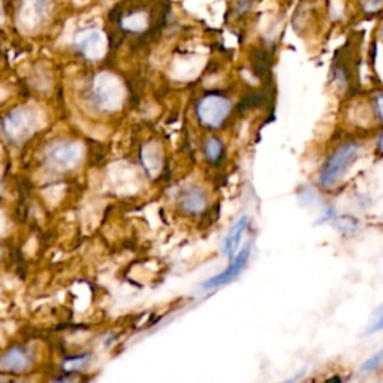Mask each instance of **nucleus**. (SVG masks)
Here are the masks:
<instances>
[{"mask_svg":"<svg viewBox=\"0 0 383 383\" xmlns=\"http://www.w3.org/2000/svg\"><path fill=\"white\" fill-rule=\"evenodd\" d=\"M358 154H360V146L356 143H346L340 146L334 153H332L328 161L325 162L323 168L319 174V185L323 189H332L343 180L345 174L347 172Z\"/></svg>","mask_w":383,"mask_h":383,"instance_id":"nucleus-1","label":"nucleus"},{"mask_svg":"<svg viewBox=\"0 0 383 383\" xmlns=\"http://www.w3.org/2000/svg\"><path fill=\"white\" fill-rule=\"evenodd\" d=\"M232 111V102L227 96L210 93L199 99L196 104V117L202 126L218 129L228 120Z\"/></svg>","mask_w":383,"mask_h":383,"instance_id":"nucleus-2","label":"nucleus"},{"mask_svg":"<svg viewBox=\"0 0 383 383\" xmlns=\"http://www.w3.org/2000/svg\"><path fill=\"white\" fill-rule=\"evenodd\" d=\"M8 138L14 143H23L39 128L38 113L32 108L20 106L14 110L3 121Z\"/></svg>","mask_w":383,"mask_h":383,"instance_id":"nucleus-3","label":"nucleus"},{"mask_svg":"<svg viewBox=\"0 0 383 383\" xmlns=\"http://www.w3.org/2000/svg\"><path fill=\"white\" fill-rule=\"evenodd\" d=\"M95 97L97 104L105 110H115L121 105L123 87L117 77L113 73L102 72L95 78Z\"/></svg>","mask_w":383,"mask_h":383,"instance_id":"nucleus-4","label":"nucleus"},{"mask_svg":"<svg viewBox=\"0 0 383 383\" xmlns=\"http://www.w3.org/2000/svg\"><path fill=\"white\" fill-rule=\"evenodd\" d=\"M82 157V147L78 143L56 144L48 150L47 161L56 168L71 170L77 166Z\"/></svg>","mask_w":383,"mask_h":383,"instance_id":"nucleus-5","label":"nucleus"},{"mask_svg":"<svg viewBox=\"0 0 383 383\" xmlns=\"http://www.w3.org/2000/svg\"><path fill=\"white\" fill-rule=\"evenodd\" d=\"M78 48L82 51L87 59L90 60H99L102 59L106 53L108 43L105 33L96 29H90L78 33L77 39H75Z\"/></svg>","mask_w":383,"mask_h":383,"instance_id":"nucleus-6","label":"nucleus"},{"mask_svg":"<svg viewBox=\"0 0 383 383\" xmlns=\"http://www.w3.org/2000/svg\"><path fill=\"white\" fill-rule=\"evenodd\" d=\"M248 256H251V246H247V247L243 248V251L238 252L235 255V259H234V257H232L231 265L223 272H219L218 276L208 279L204 283L202 289L204 290L218 289V288H220L223 285H227V283H231L234 279H237L238 274L244 270V266H246V264L248 261Z\"/></svg>","mask_w":383,"mask_h":383,"instance_id":"nucleus-7","label":"nucleus"},{"mask_svg":"<svg viewBox=\"0 0 383 383\" xmlns=\"http://www.w3.org/2000/svg\"><path fill=\"white\" fill-rule=\"evenodd\" d=\"M51 0H24L20 10L19 21L23 27L36 29L45 19Z\"/></svg>","mask_w":383,"mask_h":383,"instance_id":"nucleus-8","label":"nucleus"},{"mask_svg":"<svg viewBox=\"0 0 383 383\" xmlns=\"http://www.w3.org/2000/svg\"><path fill=\"white\" fill-rule=\"evenodd\" d=\"M207 195L202 189H199L198 186H192L187 187L185 192H183L180 199H178V205L185 213L192 214V216H198L205 211L207 208Z\"/></svg>","mask_w":383,"mask_h":383,"instance_id":"nucleus-9","label":"nucleus"},{"mask_svg":"<svg viewBox=\"0 0 383 383\" xmlns=\"http://www.w3.org/2000/svg\"><path fill=\"white\" fill-rule=\"evenodd\" d=\"M30 356L21 351L19 347H14L8 351L2 358H0V370L11 371V373H23L30 367Z\"/></svg>","mask_w":383,"mask_h":383,"instance_id":"nucleus-10","label":"nucleus"},{"mask_svg":"<svg viewBox=\"0 0 383 383\" xmlns=\"http://www.w3.org/2000/svg\"><path fill=\"white\" fill-rule=\"evenodd\" d=\"M247 223H248V218L247 216H243L234 227H232V229L229 231V234L227 235V238H224L223 241V252L224 255H227L229 259H232L237 253H238V248H240V244H241V238H243V234H244V231L247 228Z\"/></svg>","mask_w":383,"mask_h":383,"instance_id":"nucleus-11","label":"nucleus"},{"mask_svg":"<svg viewBox=\"0 0 383 383\" xmlns=\"http://www.w3.org/2000/svg\"><path fill=\"white\" fill-rule=\"evenodd\" d=\"M143 163L150 176L154 177L156 174L161 171V166H162V156H161L159 147H154V146L146 147L143 152Z\"/></svg>","mask_w":383,"mask_h":383,"instance_id":"nucleus-12","label":"nucleus"},{"mask_svg":"<svg viewBox=\"0 0 383 383\" xmlns=\"http://www.w3.org/2000/svg\"><path fill=\"white\" fill-rule=\"evenodd\" d=\"M223 153V144L219 138L211 137L205 141L204 144V154L207 157L208 162H218Z\"/></svg>","mask_w":383,"mask_h":383,"instance_id":"nucleus-13","label":"nucleus"},{"mask_svg":"<svg viewBox=\"0 0 383 383\" xmlns=\"http://www.w3.org/2000/svg\"><path fill=\"white\" fill-rule=\"evenodd\" d=\"M123 27L132 32H141L147 27V15L143 12L132 14L123 20Z\"/></svg>","mask_w":383,"mask_h":383,"instance_id":"nucleus-14","label":"nucleus"},{"mask_svg":"<svg viewBox=\"0 0 383 383\" xmlns=\"http://www.w3.org/2000/svg\"><path fill=\"white\" fill-rule=\"evenodd\" d=\"M334 227L343 234H353L360 228V222L352 218V216H341L334 222Z\"/></svg>","mask_w":383,"mask_h":383,"instance_id":"nucleus-15","label":"nucleus"},{"mask_svg":"<svg viewBox=\"0 0 383 383\" xmlns=\"http://www.w3.org/2000/svg\"><path fill=\"white\" fill-rule=\"evenodd\" d=\"M382 364H383V347L379 349L378 352H374V353L369 358V360H365V361L362 362L360 371H361V373H371V371H374V370H378Z\"/></svg>","mask_w":383,"mask_h":383,"instance_id":"nucleus-16","label":"nucleus"},{"mask_svg":"<svg viewBox=\"0 0 383 383\" xmlns=\"http://www.w3.org/2000/svg\"><path fill=\"white\" fill-rule=\"evenodd\" d=\"M89 356H78V358H71L65 362V369L68 371H75V370H81L82 367H86L89 364Z\"/></svg>","mask_w":383,"mask_h":383,"instance_id":"nucleus-17","label":"nucleus"},{"mask_svg":"<svg viewBox=\"0 0 383 383\" xmlns=\"http://www.w3.org/2000/svg\"><path fill=\"white\" fill-rule=\"evenodd\" d=\"M383 329V313L378 316V319L374 321L373 323H370V327L365 329V334H374V332H378V331H382Z\"/></svg>","mask_w":383,"mask_h":383,"instance_id":"nucleus-18","label":"nucleus"},{"mask_svg":"<svg viewBox=\"0 0 383 383\" xmlns=\"http://www.w3.org/2000/svg\"><path fill=\"white\" fill-rule=\"evenodd\" d=\"M362 5H364L365 11L374 12V11L380 10L382 5H383V0H362Z\"/></svg>","mask_w":383,"mask_h":383,"instance_id":"nucleus-19","label":"nucleus"},{"mask_svg":"<svg viewBox=\"0 0 383 383\" xmlns=\"http://www.w3.org/2000/svg\"><path fill=\"white\" fill-rule=\"evenodd\" d=\"M374 105H376V114L380 121H383V93L376 96V101H374Z\"/></svg>","mask_w":383,"mask_h":383,"instance_id":"nucleus-20","label":"nucleus"},{"mask_svg":"<svg viewBox=\"0 0 383 383\" xmlns=\"http://www.w3.org/2000/svg\"><path fill=\"white\" fill-rule=\"evenodd\" d=\"M378 152L379 154L383 156V132L380 133V137H379V143H378Z\"/></svg>","mask_w":383,"mask_h":383,"instance_id":"nucleus-21","label":"nucleus"},{"mask_svg":"<svg viewBox=\"0 0 383 383\" xmlns=\"http://www.w3.org/2000/svg\"><path fill=\"white\" fill-rule=\"evenodd\" d=\"M3 228V218H2V214H0V231H2Z\"/></svg>","mask_w":383,"mask_h":383,"instance_id":"nucleus-22","label":"nucleus"},{"mask_svg":"<svg viewBox=\"0 0 383 383\" xmlns=\"http://www.w3.org/2000/svg\"><path fill=\"white\" fill-rule=\"evenodd\" d=\"M2 21H3V16H2V14H0V23H2Z\"/></svg>","mask_w":383,"mask_h":383,"instance_id":"nucleus-23","label":"nucleus"},{"mask_svg":"<svg viewBox=\"0 0 383 383\" xmlns=\"http://www.w3.org/2000/svg\"><path fill=\"white\" fill-rule=\"evenodd\" d=\"M0 256H2V248H0Z\"/></svg>","mask_w":383,"mask_h":383,"instance_id":"nucleus-24","label":"nucleus"}]
</instances>
